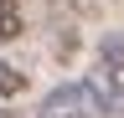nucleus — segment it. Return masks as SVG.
I'll use <instances>...</instances> for the list:
<instances>
[{"mask_svg": "<svg viewBox=\"0 0 124 118\" xmlns=\"http://www.w3.org/2000/svg\"><path fill=\"white\" fill-rule=\"evenodd\" d=\"M88 87L103 98L108 118H114V113H124V36H119V31H108V36L98 41V56H93Z\"/></svg>", "mask_w": 124, "mask_h": 118, "instance_id": "1", "label": "nucleus"}, {"mask_svg": "<svg viewBox=\"0 0 124 118\" xmlns=\"http://www.w3.org/2000/svg\"><path fill=\"white\" fill-rule=\"evenodd\" d=\"M36 118H108V108L88 82H62V87H52L41 98Z\"/></svg>", "mask_w": 124, "mask_h": 118, "instance_id": "2", "label": "nucleus"}, {"mask_svg": "<svg viewBox=\"0 0 124 118\" xmlns=\"http://www.w3.org/2000/svg\"><path fill=\"white\" fill-rule=\"evenodd\" d=\"M16 36H26V10L21 0H0V41H16Z\"/></svg>", "mask_w": 124, "mask_h": 118, "instance_id": "3", "label": "nucleus"}, {"mask_svg": "<svg viewBox=\"0 0 124 118\" xmlns=\"http://www.w3.org/2000/svg\"><path fill=\"white\" fill-rule=\"evenodd\" d=\"M16 93H26V72L10 67V62H0V98H16Z\"/></svg>", "mask_w": 124, "mask_h": 118, "instance_id": "4", "label": "nucleus"}, {"mask_svg": "<svg viewBox=\"0 0 124 118\" xmlns=\"http://www.w3.org/2000/svg\"><path fill=\"white\" fill-rule=\"evenodd\" d=\"M62 10H78V0H62Z\"/></svg>", "mask_w": 124, "mask_h": 118, "instance_id": "5", "label": "nucleus"}, {"mask_svg": "<svg viewBox=\"0 0 124 118\" xmlns=\"http://www.w3.org/2000/svg\"><path fill=\"white\" fill-rule=\"evenodd\" d=\"M0 118H16V113H5V103H0Z\"/></svg>", "mask_w": 124, "mask_h": 118, "instance_id": "6", "label": "nucleus"}]
</instances>
